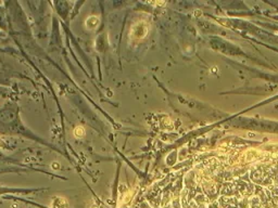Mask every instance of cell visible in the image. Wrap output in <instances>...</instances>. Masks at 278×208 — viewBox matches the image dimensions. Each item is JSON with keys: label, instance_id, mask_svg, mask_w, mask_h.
I'll list each match as a JSON object with an SVG mask.
<instances>
[{"label": "cell", "instance_id": "obj_1", "mask_svg": "<svg viewBox=\"0 0 278 208\" xmlns=\"http://www.w3.org/2000/svg\"><path fill=\"white\" fill-rule=\"evenodd\" d=\"M148 33V27L145 22H137L135 25L131 27V37L134 40H139L146 37Z\"/></svg>", "mask_w": 278, "mask_h": 208}, {"label": "cell", "instance_id": "obj_2", "mask_svg": "<svg viewBox=\"0 0 278 208\" xmlns=\"http://www.w3.org/2000/svg\"><path fill=\"white\" fill-rule=\"evenodd\" d=\"M99 24V19L98 16H89L86 21V26L88 28H96Z\"/></svg>", "mask_w": 278, "mask_h": 208}, {"label": "cell", "instance_id": "obj_3", "mask_svg": "<svg viewBox=\"0 0 278 208\" xmlns=\"http://www.w3.org/2000/svg\"><path fill=\"white\" fill-rule=\"evenodd\" d=\"M74 134H75L77 138L84 137V136H85V129H84V127H82V126H77L76 128H75V130H74Z\"/></svg>", "mask_w": 278, "mask_h": 208}]
</instances>
